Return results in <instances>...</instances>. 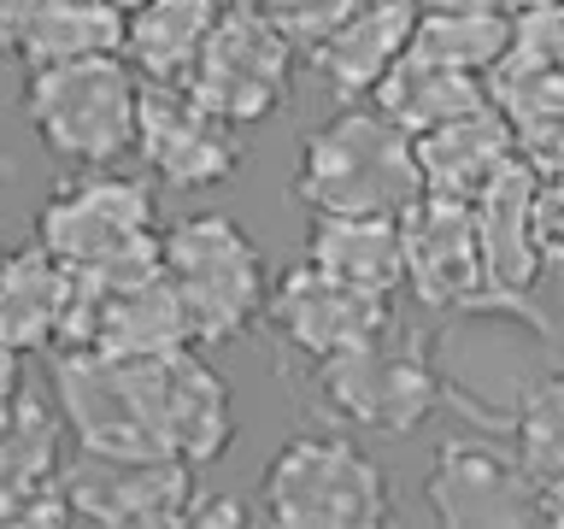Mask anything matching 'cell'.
<instances>
[{
    "instance_id": "obj_5",
    "label": "cell",
    "mask_w": 564,
    "mask_h": 529,
    "mask_svg": "<svg viewBox=\"0 0 564 529\" xmlns=\"http://www.w3.org/2000/svg\"><path fill=\"white\" fill-rule=\"evenodd\" d=\"M259 518L276 529H370L394 518V488L352 435H294L259 476Z\"/></svg>"
},
{
    "instance_id": "obj_13",
    "label": "cell",
    "mask_w": 564,
    "mask_h": 529,
    "mask_svg": "<svg viewBox=\"0 0 564 529\" xmlns=\"http://www.w3.org/2000/svg\"><path fill=\"white\" fill-rule=\"evenodd\" d=\"M394 294H377V289H359V282H341L317 264H294L282 271V282L264 289V312L276 330L282 347H294L300 359H335L347 347H365L377 335L394 330Z\"/></svg>"
},
{
    "instance_id": "obj_31",
    "label": "cell",
    "mask_w": 564,
    "mask_h": 529,
    "mask_svg": "<svg viewBox=\"0 0 564 529\" xmlns=\"http://www.w3.org/2000/svg\"><path fill=\"white\" fill-rule=\"evenodd\" d=\"M35 7H42V0H0V53H18Z\"/></svg>"
},
{
    "instance_id": "obj_23",
    "label": "cell",
    "mask_w": 564,
    "mask_h": 529,
    "mask_svg": "<svg viewBox=\"0 0 564 529\" xmlns=\"http://www.w3.org/2000/svg\"><path fill=\"white\" fill-rule=\"evenodd\" d=\"M212 18H218V0H141L135 12H123L118 53L141 83H183Z\"/></svg>"
},
{
    "instance_id": "obj_7",
    "label": "cell",
    "mask_w": 564,
    "mask_h": 529,
    "mask_svg": "<svg viewBox=\"0 0 564 529\" xmlns=\"http://www.w3.org/2000/svg\"><path fill=\"white\" fill-rule=\"evenodd\" d=\"M482 95L511 130V148L529 171H564V12L529 7L511 12L500 60L482 71Z\"/></svg>"
},
{
    "instance_id": "obj_26",
    "label": "cell",
    "mask_w": 564,
    "mask_h": 529,
    "mask_svg": "<svg viewBox=\"0 0 564 529\" xmlns=\"http://www.w3.org/2000/svg\"><path fill=\"white\" fill-rule=\"evenodd\" d=\"M123 42V12H112L106 0H42L18 42V60L35 65H65L88 60V53H118Z\"/></svg>"
},
{
    "instance_id": "obj_15",
    "label": "cell",
    "mask_w": 564,
    "mask_h": 529,
    "mask_svg": "<svg viewBox=\"0 0 564 529\" xmlns=\"http://www.w3.org/2000/svg\"><path fill=\"white\" fill-rule=\"evenodd\" d=\"M148 418H153V447L165 458H183L188 471L218 465L241 430L229 382L194 347L148 353Z\"/></svg>"
},
{
    "instance_id": "obj_3",
    "label": "cell",
    "mask_w": 564,
    "mask_h": 529,
    "mask_svg": "<svg viewBox=\"0 0 564 529\" xmlns=\"http://www.w3.org/2000/svg\"><path fill=\"white\" fill-rule=\"evenodd\" d=\"M159 271L183 306L194 347L241 342L259 324L264 289H271L259 241L224 212H188L159 229Z\"/></svg>"
},
{
    "instance_id": "obj_1",
    "label": "cell",
    "mask_w": 564,
    "mask_h": 529,
    "mask_svg": "<svg viewBox=\"0 0 564 529\" xmlns=\"http://www.w3.org/2000/svg\"><path fill=\"white\" fill-rule=\"evenodd\" d=\"M553 342V317L529 294H476L453 306L447 330L423 353L435 365L441 406L465 412L476 430L506 435L518 406L558 370Z\"/></svg>"
},
{
    "instance_id": "obj_20",
    "label": "cell",
    "mask_w": 564,
    "mask_h": 529,
    "mask_svg": "<svg viewBox=\"0 0 564 529\" xmlns=\"http://www.w3.org/2000/svg\"><path fill=\"white\" fill-rule=\"evenodd\" d=\"M65 264L47 253L42 241L0 253V347L30 359V353H53L65 317Z\"/></svg>"
},
{
    "instance_id": "obj_17",
    "label": "cell",
    "mask_w": 564,
    "mask_h": 529,
    "mask_svg": "<svg viewBox=\"0 0 564 529\" xmlns=\"http://www.w3.org/2000/svg\"><path fill=\"white\" fill-rule=\"evenodd\" d=\"M412 18H417L412 0H359V7H352L324 42H312L300 60L312 65V77H317L324 95L352 106V100H365L382 71L400 60L405 35H412Z\"/></svg>"
},
{
    "instance_id": "obj_27",
    "label": "cell",
    "mask_w": 564,
    "mask_h": 529,
    "mask_svg": "<svg viewBox=\"0 0 564 529\" xmlns=\"http://www.w3.org/2000/svg\"><path fill=\"white\" fill-rule=\"evenodd\" d=\"M59 476V418L24 382L0 395V494Z\"/></svg>"
},
{
    "instance_id": "obj_8",
    "label": "cell",
    "mask_w": 564,
    "mask_h": 529,
    "mask_svg": "<svg viewBox=\"0 0 564 529\" xmlns=\"http://www.w3.org/2000/svg\"><path fill=\"white\" fill-rule=\"evenodd\" d=\"M312 406L324 412L329 423L341 430H359V435H412L423 430V418H435L441 406V382H435V365L423 347H405V342H377L365 347H347L335 359H317L312 370Z\"/></svg>"
},
{
    "instance_id": "obj_22",
    "label": "cell",
    "mask_w": 564,
    "mask_h": 529,
    "mask_svg": "<svg viewBox=\"0 0 564 529\" xmlns=\"http://www.w3.org/2000/svg\"><path fill=\"white\" fill-rule=\"evenodd\" d=\"M306 264L359 282V289H400V218L388 212H317L306 229Z\"/></svg>"
},
{
    "instance_id": "obj_21",
    "label": "cell",
    "mask_w": 564,
    "mask_h": 529,
    "mask_svg": "<svg viewBox=\"0 0 564 529\" xmlns=\"http://www.w3.org/2000/svg\"><path fill=\"white\" fill-rule=\"evenodd\" d=\"M365 106H377L394 130L417 136V130H435V123L488 106V95H482V77H470V71L435 65V60H423V53L400 47V60L377 77V88L365 95Z\"/></svg>"
},
{
    "instance_id": "obj_33",
    "label": "cell",
    "mask_w": 564,
    "mask_h": 529,
    "mask_svg": "<svg viewBox=\"0 0 564 529\" xmlns=\"http://www.w3.org/2000/svg\"><path fill=\"white\" fill-rule=\"evenodd\" d=\"M18 382H24V377H18V353H7V347H0V395H12Z\"/></svg>"
},
{
    "instance_id": "obj_14",
    "label": "cell",
    "mask_w": 564,
    "mask_h": 529,
    "mask_svg": "<svg viewBox=\"0 0 564 529\" xmlns=\"http://www.w3.org/2000/svg\"><path fill=\"white\" fill-rule=\"evenodd\" d=\"M59 494L70 506V523H106V529H165L183 523V506L194 494V471L176 458L141 453H77L59 465Z\"/></svg>"
},
{
    "instance_id": "obj_25",
    "label": "cell",
    "mask_w": 564,
    "mask_h": 529,
    "mask_svg": "<svg viewBox=\"0 0 564 529\" xmlns=\"http://www.w3.org/2000/svg\"><path fill=\"white\" fill-rule=\"evenodd\" d=\"M506 30H511L506 12L470 7V0H453V7H417L412 35H405V53H423V60H435V65H453V71L482 77V71L500 60Z\"/></svg>"
},
{
    "instance_id": "obj_32",
    "label": "cell",
    "mask_w": 564,
    "mask_h": 529,
    "mask_svg": "<svg viewBox=\"0 0 564 529\" xmlns=\"http://www.w3.org/2000/svg\"><path fill=\"white\" fill-rule=\"evenodd\" d=\"M470 7H488V12H529V7H553V0H470Z\"/></svg>"
},
{
    "instance_id": "obj_29",
    "label": "cell",
    "mask_w": 564,
    "mask_h": 529,
    "mask_svg": "<svg viewBox=\"0 0 564 529\" xmlns=\"http://www.w3.org/2000/svg\"><path fill=\"white\" fill-rule=\"evenodd\" d=\"M529 229H535L541 264L558 271V259H564V183L558 176H535V194H529Z\"/></svg>"
},
{
    "instance_id": "obj_12",
    "label": "cell",
    "mask_w": 564,
    "mask_h": 529,
    "mask_svg": "<svg viewBox=\"0 0 564 529\" xmlns=\"http://www.w3.org/2000/svg\"><path fill=\"white\" fill-rule=\"evenodd\" d=\"M423 500H430L435 523L447 529H529L541 523V500L518 471L511 447L488 435H453L430 453L423 471Z\"/></svg>"
},
{
    "instance_id": "obj_11",
    "label": "cell",
    "mask_w": 564,
    "mask_h": 529,
    "mask_svg": "<svg viewBox=\"0 0 564 529\" xmlns=\"http://www.w3.org/2000/svg\"><path fill=\"white\" fill-rule=\"evenodd\" d=\"M153 183L165 188H224L247 165L241 130L200 106L183 83H135V148Z\"/></svg>"
},
{
    "instance_id": "obj_10",
    "label": "cell",
    "mask_w": 564,
    "mask_h": 529,
    "mask_svg": "<svg viewBox=\"0 0 564 529\" xmlns=\"http://www.w3.org/2000/svg\"><path fill=\"white\" fill-rule=\"evenodd\" d=\"M159 236V206L153 188L141 176L118 171V165H88L77 176H65L59 188L35 212V241L47 247L65 271H83V264L118 259L130 247Z\"/></svg>"
},
{
    "instance_id": "obj_35",
    "label": "cell",
    "mask_w": 564,
    "mask_h": 529,
    "mask_svg": "<svg viewBox=\"0 0 564 529\" xmlns=\"http://www.w3.org/2000/svg\"><path fill=\"white\" fill-rule=\"evenodd\" d=\"M412 7H453V0H412Z\"/></svg>"
},
{
    "instance_id": "obj_16",
    "label": "cell",
    "mask_w": 564,
    "mask_h": 529,
    "mask_svg": "<svg viewBox=\"0 0 564 529\" xmlns=\"http://www.w3.org/2000/svg\"><path fill=\"white\" fill-rule=\"evenodd\" d=\"M400 289H412L417 306L430 312H453L465 300L488 294L470 201L417 188V201L400 212Z\"/></svg>"
},
{
    "instance_id": "obj_24",
    "label": "cell",
    "mask_w": 564,
    "mask_h": 529,
    "mask_svg": "<svg viewBox=\"0 0 564 529\" xmlns=\"http://www.w3.org/2000/svg\"><path fill=\"white\" fill-rule=\"evenodd\" d=\"M506 435H511V458H518V471L529 476V488L541 500L546 529H558L564 523V377L558 370L518 406Z\"/></svg>"
},
{
    "instance_id": "obj_2",
    "label": "cell",
    "mask_w": 564,
    "mask_h": 529,
    "mask_svg": "<svg viewBox=\"0 0 564 529\" xmlns=\"http://www.w3.org/2000/svg\"><path fill=\"white\" fill-rule=\"evenodd\" d=\"M65 317L53 353H100V359H148V353L194 347L183 306L159 271V236L118 259L65 271Z\"/></svg>"
},
{
    "instance_id": "obj_4",
    "label": "cell",
    "mask_w": 564,
    "mask_h": 529,
    "mask_svg": "<svg viewBox=\"0 0 564 529\" xmlns=\"http://www.w3.org/2000/svg\"><path fill=\"white\" fill-rule=\"evenodd\" d=\"M294 201L312 212H388L400 218L417 201L412 136L394 130L377 106L352 100L317 123L294 165Z\"/></svg>"
},
{
    "instance_id": "obj_6",
    "label": "cell",
    "mask_w": 564,
    "mask_h": 529,
    "mask_svg": "<svg viewBox=\"0 0 564 529\" xmlns=\"http://www.w3.org/2000/svg\"><path fill=\"white\" fill-rule=\"evenodd\" d=\"M135 83L141 77L123 65V53L35 65L24 77V118L65 165H118L135 148Z\"/></svg>"
},
{
    "instance_id": "obj_34",
    "label": "cell",
    "mask_w": 564,
    "mask_h": 529,
    "mask_svg": "<svg viewBox=\"0 0 564 529\" xmlns=\"http://www.w3.org/2000/svg\"><path fill=\"white\" fill-rule=\"evenodd\" d=\"M106 7H112V12H135L141 0H106Z\"/></svg>"
},
{
    "instance_id": "obj_9",
    "label": "cell",
    "mask_w": 564,
    "mask_h": 529,
    "mask_svg": "<svg viewBox=\"0 0 564 529\" xmlns=\"http://www.w3.org/2000/svg\"><path fill=\"white\" fill-rule=\"evenodd\" d=\"M294 60L300 53L253 12V0L229 12L218 7L200 53L183 71V88L218 118H229L236 130H247V123L282 112V100L294 95Z\"/></svg>"
},
{
    "instance_id": "obj_28",
    "label": "cell",
    "mask_w": 564,
    "mask_h": 529,
    "mask_svg": "<svg viewBox=\"0 0 564 529\" xmlns=\"http://www.w3.org/2000/svg\"><path fill=\"white\" fill-rule=\"evenodd\" d=\"M352 7H359V0H253V12H259L294 53H306L312 42H324V35L341 24Z\"/></svg>"
},
{
    "instance_id": "obj_18",
    "label": "cell",
    "mask_w": 564,
    "mask_h": 529,
    "mask_svg": "<svg viewBox=\"0 0 564 529\" xmlns=\"http://www.w3.org/2000/svg\"><path fill=\"white\" fill-rule=\"evenodd\" d=\"M511 159H518V148H511V130L500 123L494 106H476L465 118H447V123H435V130L412 136L417 188L447 194V201H476Z\"/></svg>"
},
{
    "instance_id": "obj_30",
    "label": "cell",
    "mask_w": 564,
    "mask_h": 529,
    "mask_svg": "<svg viewBox=\"0 0 564 529\" xmlns=\"http://www.w3.org/2000/svg\"><path fill=\"white\" fill-rule=\"evenodd\" d=\"M253 511H247L241 500H229V494H200L194 488L188 494V506H183V523H194V529H206V523H247Z\"/></svg>"
},
{
    "instance_id": "obj_19",
    "label": "cell",
    "mask_w": 564,
    "mask_h": 529,
    "mask_svg": "<svg viewBox=\"0 0 564 529\" xmlns=\"http://www.w3.org/2000/svg\"><path fill=\"white\" fill-rule=\"evenodd\" d=\"M535 176L523 159L494 176V183L470 201L476 212V241H482V271H488V294H529L546 277V264L535 253V229H529V194Z\"/></svg>"
}]
</instances>
